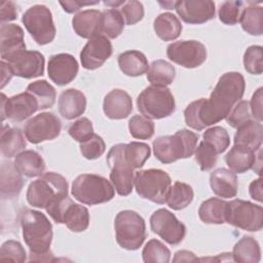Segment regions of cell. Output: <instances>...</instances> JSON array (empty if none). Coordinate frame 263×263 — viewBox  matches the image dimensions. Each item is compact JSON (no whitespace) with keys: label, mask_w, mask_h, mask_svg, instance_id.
<instances>
[{"label":"cell","mask_w":263,"mask_h":263,"mask_svg":"<svg viewBox=\"0 0 263 263\" xmlns=\"http://www.w3.org/2000/svg\"><path fill=\"white\" fill-rule=\"evenodd\" d=\"M245 88V78L240 73L223 74L208 100L201 98L186 107L184 111L186 124L195 130H202L205 126L225 119L242 98Z\"/></svg>","instance_id":"1"},{"label":"cell","mask_w":263,"mask_h":263,"mask_svg":"<svg viewBox=\"0 0 263 263\" xmlns=\"http://www.w3.org/2000/svg\"><path fill=\"white\" fill-rule=\"evenodd\" d=\"M23 237L30 250V255L48 256L52 240V225L47 217L35 210H26L21 215Z\"/></svg>","instance_id":"2"},{"label":"cell","mask_w":263,"mask_h":263,"mask_svg":"<svg viewBox=\"0 0 263 263\" xmlns=\"http://www.w3.org/2000/svg\"><path fill=\"white\" fill-rule=\"evenodd\" d=\"M198 135L183 128L173 136L158 137L153 141L155 157L162 163H172L190 157L196 148Z\"/></svg>","instance_id":"3"},{"label":"cell","mask_w":263,"mask_h":263,"mask_svg":"<svg viewBox=\"0 0 263 263\" xmlns=\"http://www.w3.org/2000/svg\"><path fill=\"white\" fill-rule=\"evenodd\" d=\"M26 196L32 206L46 209L53 201L68 196V182L53 172L42 174L29 185Z\"/></svg>","instance_id":"4"},{"label":"cell","mask_w":263,"mask_h":263,"mask_svg":"<svg viewBox=\"0 0 263 263\" xmlns=\"http://www.w3.org/2000/svg\"><path fill=\"white\" fill-rule=\"evenodd\" d=\"M71 193L79 202L95 205L110 201L115 195V188L102 176L82 174L73 181Z\"/></svg>","instance_id":"5"},{"label":"cell","mask_w":263,"mask_h":263,"mask_svg":"<svg viewBox=\"0 0 263 263\" xmlns=\"http://www.w3.org/2000/svg\"><path fill=\"white\" fill-rule=\"evenodd\" d=\"M114 229L117 243L128 251L138 250L147 236L144 219L130 210L121 211L116 215Z\"/></svg>","instance_id":"6"},{"label":"cell","mask_w":263,"mask_h":263,"mask_svg":"<svg viewBox=\"0 0 263 263\" xmlns=\"http://www.w3.org/2000/svg\"><path fill=\"white\" fill-rule=\"evenodd\" d=\"M140 113L148 119H161L170 116L176 109L175 98L166 86L146 87L137 99Z\"/></svg>","instance_id":"7"},{"label":"cell","mask_w":263,"mask_h":263,"mask_svg":"<svg viewBox=\"0 0 263 263\" xmlns=\"http://www.w3.org/2000/svg\"><path fill=\"white\" fill-rule=\"evenodd\" d=\"M134 186L141 197L162 204L165 202L172 181L166 172L158 168H149L136 173Z\"/></svg>","instance_id":"8"},{"label":"cell","mask_w":263,"mask_h":263,"mask_svg":"<svg viewBox=\"0 0 263 263\" xmlns=\"http://www.w3.org/2000/svg\"><path fill=\"white\" fill-rule=\"evenodd\" d=\"M45 210L55 223L66 224L73 232H81L88 227V210L81 204L75 203L68 196L53 201Z\"/></svg>","instance_id":"9"},{"label":"cell","mask_w":263,"mask_h":263,"mask_svg":"<svg viewBox=\"0 0 263 263\" xmlns=\"http://www.w3.org/2000/svg\"><path fill=\"white\" fill-rule=\"evenodd\" d=\"M22 22L28 33L39 45L48 44L54 39L55 27L52 14L45 5L37 4L30 7L23 14Z\"/></svg>","instance_id":"10"},{"label":"cell","mask_w":263,"mask_h":263,"mask_svg":"<svg viewBox=\"0 0 263 263\" xmlns=\"http://www.w3.org/2000/svg\"><path fill=\"white\" fill-rule=\"evenodd\" d=\"M226 222L247 231H259L263 226V209L253 202L233 199L227 202Z\"/></svg>","instance_id":"11"},{"label":"cell","mask_w":263,"mask_h":263,"mask_svg":"<svg viewBox=\"0 0 263 263\" xmlns=\"http://www.w3.org/2000/svg\"><path fill=\"white\" fill-rule=\"evenodd\" d=\"M167 58L184 68H196L206 60L205 46L196 40H181L171 43L166 48Z\"/></svg>","instance_id":"12"},{"label":"cell","mask_w":263,"mask_h":263,"mask_svg":"<svg viewBox=\"0 0 263 263\" xmlns=\"http://www.w3.org/2000/svg\"><path fill=\"white\" fill-rule=\"evenodd\" d=\"M62 129V122L58 116L50 112H42L27 121L24 135L32 144L55 139Z\"/></svg>","instance_id":"13"},{"label":"cell","mask_w":263,"mask_h":263,"mask_svg":"<svg viewBox=\"0 0 263 263\" xmlns=\"http://www.w3.org/2000/svg\"><path fill=\"white\" fill-rule=\"evenodd\" d=\"M150 227L155 234L172 246L179 245L186 235L185 225L165 209H159L151 215Z\"/></svg>","instance_id":"14"},{"label":"cell","mask_w":263,"mask_h":263,"mask_svg":"<svg viewBox=\"0 0 263 263\" xmlns=\"http://www.w3.org/2000/svg\"><path fill=\"white\" fill-rule=\"evenodd\" d=\"M37 110H39L37 100L27 90L10 98H6L4 93H1L2 121L8 118L14 122H21L29 118Z\"/></svg>","instance_id":"15"},{"label":"cell","mask_w":263,"mask_h":263,"mask_svg":"<svg viewBox=\"0 0 263 263\" xmlns=\"http://www.w3.org/2000/svg\"><path fill=\"white\" fill-rule=\"evenodd\" d=\"M13 75L31 79L44 73V57L36 50H22L7 61Z\"/></svg>","instance_id":"16"},{"label":"cell","mask_w":263,"mask_h":263,"mask_svg":"<svg viewBox=\"0 0 263 263\" xmlns=\"http://www.w3.org/2000/svg\"><path fill=\"white\" fill-rule=\"evenodd\" d=\"M179 16L187 24H203L215 16V3L211 0H181L175 2Z\"/></svg>","instance_id":"17"},{"label":"cell","mask_w":263,"mask_h":263,"mask_svg":"<svg viewBox=\"0 0 263 263\" xmlns=\"http://www.w3.org/2000/svg\"><path fill=\"white\" fill-rule=\"evenodd\" d=\"M112 54V44L104 35L90 38L80 52V62L84 69L100 68Z\"/></svg>","instance_id":"18"},{"label":"cell","mask_w":263,"mask_h":263,"mask_svg":"<svg viewBox=\"0 0 263 263\" xmlns=\"http://www.w3.org/2000/svg\"><path fill=\"white\" fill-rule=\"evenodd\" d=\"M48 77L57 85L63 86L70 83L78 73V63L69 53H58L51 55L47 65Z\"/></svg>","instance_id":"19"},{"label":"cell","mask_w":263,"mask_h":263,"mask_svg":"<svg viewBox=\"0 0 263 263\" xmlns=\"http://www.w3.org/2000/svg\"><path fill=\"white\" fill-rule=\"evenodd\" d=\"M108 154L119 159L133 170H136L144 165L146 160L150 157L151 149L146 143L130 142L112 146Z\"/></svg>","instance_id":"20"},{"label":"cell","mask_w":263,"mask_h":263,"mask_svg":"<svg viewBox=\"0 0 263 263\" xmlns=\"http://www.w3.org/2000/svg\"><path fill=\"white\" fill-rule=\"evenodd\" d=\"M103 12L97 9H85L73 16L72 27L75 33L82 37L90 39L102 35Z\"/></svg>","instance_id":"21"},{"label":"cell","mask_w":263,"mask_h":263,"mask_svg":"<svg viewBox=\"0 0 263 263\" xmlns=\"http://www.w3.org/2000/svg\"><path fill=\"white\" fill-rule=\"evenodd\" d=\"M0 52L2 61H8L15 53L25 50L24 30L15 24H1Z\"/></svg>","instance_id":"22"},{"label":"cell","mask_w":263,"mask_h":263,"mask_svg":"<svg viewBox=\"0 0 263 263\" xmlns=\"http://www.w3.org/2000/svg\"><path fill=\"white\" fill-rule=\"evenodd\" d=\"M103 110L110 119L126 118L133 111L132 98L125 90L115 88L104 98Z\"/></svg>","instance_id":"23"},{"label":"cell","mask_w":263,"mask_h":263,"mask_svg":"<svg viewBox=\"0 0 263 263\" xmlns=\"http://www.w3.org/2000/svg\"><path fill=\"white\" fill-rule=\"evenodd\" d=\"M107 164L110 167V180L116 192L121 196L128 195L134 188L135 172L120 160L107 156Z\"/></svg>","instance_id":"24"},{"label":"cell","mask_w":263,"mask_h":263,"mask_svg":"<svg viewBox=\"0 0 263 263\" xmlns=\"http://www.w3.org/2000/svg\"><path fill=\"white\" fill-rule=\"evenodd\" d=\"M210 185L213 192L223 198H231L237 194V177L230 170L220 167L211 173Z\"/></svg>","instance_id":"25"},{"label":"cell","mask_w":263,"mask_h":263,"mask_svg":"<svg viewBox=\"0 0 263 263\" xmlns=\"http://www.w3.org/2000/svg\"><path fill=\"white\" fill-rule=\"evenodd\" d=\"M86 108V98L84 93L75 88L64 90L59 98L60 114L68 120L82 115Z\"/></svg>","instance_id":"26"},{"label":"cell","mask_w":263,"mask_h":263,"mask_svg":"<svg viewBox=\"0 0 263 263\" xmlns=\"http://www.w3.org/2000/svg\"><path fill=\"white\" fill-rule=\"evenodd\" d=\"M24 185L23 175L16 170L13 162H3L1 165L0 190L2 198L16 197Z\"/></svg>","instance_id":"27"},{"label":"cell","mask_w":263,"mask_h":263,"mask_svg":"<svg viewBox=\"0 0 263 263\" xmlns=\"http://www.w3.org/2000/svg\"><path fill=\"white\" fill-rule=\"evenodd\" d=\"M263 140V126L258 121H248L237 127L234 135V145L247 147L253 151L260 149Z\"/></svg>","instance_id":"28"},{"label":"cell","mask_w":263,"mask_h":263,"mask_svg":"<svg viewBox=\"0 0 263 263\" xmlns=\"http://www.w3.org/2000/svg\"><path fill=\"white\" fill-rule=\"evenodd\" d=\"M225 161L230 171L235 174H242L254 168L256 154L255 151L247 147L234 145L226 154Z\"/></svg>","instance_id":"29"},{"label":"cell","mask_w":263,"mask_h":263,"mask_svg":"<svg viewBox=\"0 0 263 263\" xmlns=\"http://www.w3.org/2000/svg\"><path fill=\"white\" fill-rule=\"evenodd\" d=\"M13 163L16 170L27 178L40 176L45 170L44 159L34 150L22 151L15 156Z\"/></svg>","instance_id":"30"},{"label":"cell","mask_w":263,"mask_h":263,"mask_svg":"<svg viewBox=\"0 0 263 263\" xmlns=\"http://www.w3.org/2000/svg\"><path fill=\"white\" fill-rule=\"evenodd\" d=\"M118 66L123 74L132 77L141 76L149 69L147 58L139 50H127L120 53L118 55Z\"/></svg>","instance_id":"31"},{"label":"cell","mask_w":263,"mask_h":263,"mask_svg":"<svg viewBox=\"0 0 263 263\" xmlns=\"http://www.w3.org/2000/svg\"><path fill=\"white\" fill-rule=\"evenodd\" d=\"M26 140L24 132L16 127L3 125L0 137L1 153L5 157H13L26 148Z\"/></svg>","instance_id":"32"},{"label":"cell","mask_w":263,"mask_h":263,"mask_svg":"<svg viewBox=\"0 0 263 263\" xmlns=\"http://www.w3.org/2000/svg\"><path fill=\"white\" fill-rule=\"evenodd\" d=\"M227 201L211 197L204 200L198 210L200 220L206 224H223L226 222Z\"/></svg>","instance_id":"33"},{"label":"cell","mask_w":263,"mask_h":263,"mask_svg":"<svg viewBox=\"0 0 263 263\" xmlns=\"http://www.w3.org/2000/svg\"><path fill=\"white\" fill-rule=\"evenodd\" d=\"M232 259L238 263H258L261 250L258 241L252 236H242L233 247Z\"/></svg>","instance_id":"34"},{"label":"cell","mask_w":263,"mask_h":263,"mask_svg":"<svg viewBox=\"0 0 263 263\" xmlns=\"http://www.w3.org/2000/svg\"><path fill=\"white\" fill-rule=\"evenodd\" d=\"M153 28L156 35L163 41L175 40L182 32L180 20L171 12L160 13L158 16H156Z\"/></svg>","instance_id":"35"},{"label":"cell","mask_w":263,"mask_h":263,"mask_svg":"<svg viewBox=\"0 0 263 263\" xmlns=\"http://www.w3.org/2000/svg\"><path fill=\"white\" fill-rule=\"evenodd\" d=\"M175 75L174 66L164 60L153 61L147 71L148 81L155 86L170 85L175 79Z\"/></svg>","instance_id":"36"},{"label":"cell","mask_w":263,"mask_h":263,"mask_svg":"<svg viewBox=\"0 0 263 263\" xmlns=\"http://www.w3.org/2000/svg\"><path fill=\"white\" fill-rule=\"evenodd\" d=\"M193 196V189L189 184L177 181L173 186H171L165 198V202L171 209L180 211L191 203Z\"/></svg>","instance_id":"37"},{"label":"cell","mask_w":263,"mask_h":263,"mask_svg":"<svg viewBox=\"0 0 263 263\" xmlns=\"http://www.w3.org/2000/svg\"><path fill=\"white\" fill-rule=\"evenodd\" d=\"M239 23L243 31L250 35H261L263 33V8L255 4L245 7Z\"/></svg>","instance_id":"38"},{"label":"cell","mask_w":263,"mask_h":263,"mask_svg":"<svg viewBox=\"0 0 263 263\" xmlns=\"http://www.w3.org/2000/svg\"><path fill=\"white\" fill-rule=\"evenodd\" d=\"M27 91L34 96L38 102L39 110H44L53 106L55 102V89L46 80H36L27 86Z\"/></svg>","instance_id":"39"},{"label":"cell","mask_w":263,"mask_h":263,"mask_svg":"<svg viewBox=\"0 0 263 263\" xmlns=\"http://www.w3.org/2000/svg\"><path fill=\"white\" fill-rule=\"evenodd\" d=\"M124 18L121 12L115 8L106 9L103 11L102 35L107 38L114 39L118 37L124 29Z\"/></svg>","instance_id":"40"},{"label":"cell","mask_w":263,"mask_h":263,"mask_svg":"<svg viewBox=\"0 0 263 263\" xmlns=\"http://www.w3.org/2000/svg\"><path fill=\"white\" fill-rule=\"evenodd\" d=\"M142 257L146 263H167L171 259V252L160 240L151 239L144 247Z\"/></svg>","instance_id":"41"},{"label":"cell","mask_w":263,"mask_h":263,"mask_svg":"<svg viewBox=\"0 0 263 263\" xmlns=\"http://www.w3.org/2000/svg\"><path fill=\"white\" fill-rule=\"evenodd\" d=\"M203 141L210 144L217 154L223 153L230 145L228 132L222 126H213L208 128L202 135Z\"/></svg>","instance_id":"42"},{"label":"cell","mask_w":263,"mask_h":263,"mask_svg":"<svg viewBox=\"0 0 263 263\" xmlns=\"http://www.w3.org/2000/svg\"><path fill=\"white\" fill-rule=\"evenodd\" d=\"M128 129L135 139L147 140L154 135V122L143 115H134L128 121Z\"/></svg>","instance_id":"43"},{"label":"cell","mask_w":263,"mask_h":263,"mask_svg":"<svg viewBox=\"0 0 263 263\" xmlns=\"http://www.w3.org/2000/svg\"><path fill=\"white\" fill-rule=\"evenodd\" d=\"M243 66L247 72L260 75L263 72V48L260 45L249 46L243 54Z\"/></svg>","instance_id":"44"},{"label":"cell","mask_w":263,"mask_h":263,"mask_svg":"<svg viewBox=\"0 0 263 263\" xmlns=\"http://www.w3.org/2000/svg\"><path fill=\"white\" fill-rule=\"evenodd\" d=\"M27 259V254L21 242L9 239L2 243L0 250V262L23 263Z\"/></svg>","instance_id":"45"},{"label":"cell","mask_w":263,"mask_h":263,"mask_svg":"<svg viewBox=\"0 0 263 263\" xmlns=\"http://www.w3.org/2000/svg\"><path fill=\"white\" fill-rule=\"evenodd\" d=\"M242 1H226L219 8V18L225 25L233 26L239 22L243 10Z\"/></svg>","instance_id":"46"},{"label":"cell","mask_w":263,"mask_h":263,"mask_svg":"<svg viewBox=\"0 0 263 263\" xmlns=\"http://www.w3.org/2000/svg\"><path fill=\"white\" fill-rule=\"evenodd\" d=\"M225 119H226L227 123L233 128H237L240 125H242L243 123L251 121L252 115H251V111H250L249 102L246 100L238 101L234 105V107L232 108V110L230 111V113L228 114V116Z\"/></svg>","instance_id":"47"},{"label":"cell","mask_w":263,"mask_h":263,"mask_svg":"<svg viewBox=\"0 0 263 263\" xmlns=\"http://www.w3.org/2000/svg\"><path fill=\"white\" fill-rule=\"evenodd\" d=\"M217 152L215 149L204 141H201L194 150L195 160L200 166L201 171H210L217 162Z\"/></svg>","instance_id":"48"},{"label":"cell","mask_w":263,"mask_h":263,"mask_svg":"<svg viewBox=\"0 0 263 263\" xmlns=\"http://www.w3.org/2000/svg\"><path fill=\"white\" fill-rule=\"evenodd\" d=\"M106 145L104 140L97 134H92L84 142L80 143V152L86 159H97L105 152Z\"/></svg>","instance_id":"49"},{"label":"cell","mask_w":263,"mask_h":263,"mask_svg":"<svg viewBox=\"0 0 263 263\" xmlns=\"http://www.w3.org/2000/svg\"><path fill=\"white\" fill-rule=\"evenodd\" d=\"M68 133L75 141L82 143L89 137H91V135L93 134L92 123L86 117L79 118L70 125Z\"/></svg>","instance_id":"50"},{"label":"cell","mask_w":263,"mask_h":263,"mask_svg":"<svg viewBox=\"0 0 263 263\" xmlns=\"http://www.w3.org/2000/svg\"><path fill=\"white\" fill-rule=\"evenodd\" d=\"M120 12L126 25H135L144 17V6L140 1H125Z\"/></svg>","instance_id":"51"},{"label":"cell","mask_w":263,"mask_h":263,"mask_svg":"<svg viewBox=\"0 0 263 263\" xmlns=\"http://www.w3.org/2000/svg\"><path fill=\"white\" fill-rule=\"evenodd\" d=\"M263 88L259 87L253 95L251 102H249L250 104V111H251V115L254 117L255 120H257L258 122L262 121V95Z\"/></svg>","instance_id":"52"},{"label":"cell","mask_w":263,"mask_h":263,"mask_svg":"<svg viewBox=\"0 0 263 263\" xmlns=\"http://www.w3.org/2000/svg\"><path fill=\"white\" fill-rule=\"evenodd\" d=\"M16 6L12 1H1L0 3V20L2 24L16 18Z\"/></svg>","instance_id":"53"},{"label":"cell","mask_w":263,"mask_h":263,"mask_svg":"<svg viewBox=\"0 0 263 263\" xmlns=\"http://www.w3.org/2000/svg\"><path fill=\"white\" fill-rule=\"evenodd\" d=\"M99 1H95V2H81V1H60V4L62 5L63 9L68 12V13H73L78 11L82 6H86V5H95L98 4Z\"/></svg>","instance_id":"54"},{"label":"cell","mask_w":263,"mask_h":263,"mask_svg":"<svg viewBox=\"0 0 263 263\" xmlns=\"http://www.w3.org/2000/svg\"><path fill=\"white\" fill-rule=\"evenodd\" d=\"M249 192H250V196L259 201L262 202V197H263V192H262V179H256L254 180L249 187Z\"/></svg>","instance_id":"55"},{"label":"cell","mask_w":263,"mask_h":263,"mask_svg":"<svg viewBox=\"0 0 263 263\" xmlns=\"http://www.w3.org/2000/svg\"><path fill=\"white\" fill-rule=\"evenodd\" d=\"M174 262H195L198 261V258L190 251H178L175 254V257L173 259Z\"/></svg>","instance_id":"56"},{"label":"cell","mask_w":263,"mask_h":263,"mask_svg":"<svg viewBox=\"0 0 263 263\" xmlns=\"http://www.w3.org/2000/svg\"><path fill=\"white\" fill-rule=\"evenodd\" d=\"M0 66H1V88H3L10 81L13 74L9 68L8 63L1 61Z\"/></svg>","instance_id":"57"},{"label":"cell","mask_w":263,"mask_h":263,"mask_svg":"<svg viewBox=\"0 0 263 263\" xmlns=\"http://www.w3.org/2000/svg\"><path fill=\"white\" fill-rule=\"evenodd\" d=\"M125 1H118V2H114V1H104V4L106 5H109V6H112V8H116L117 6L121 5V4H124Z\"/></svg>","instance_id":"58"}]
</instances>
